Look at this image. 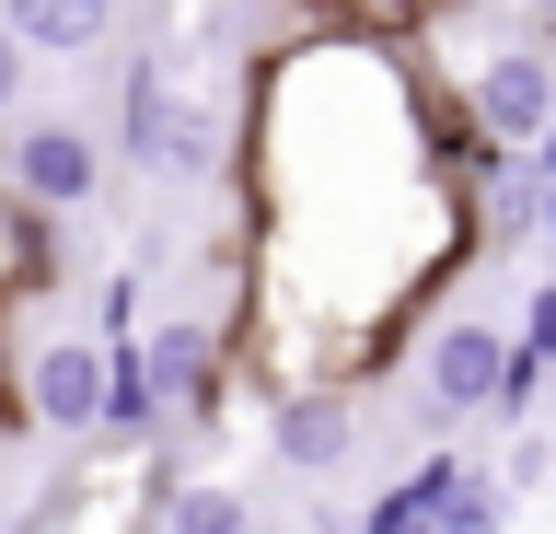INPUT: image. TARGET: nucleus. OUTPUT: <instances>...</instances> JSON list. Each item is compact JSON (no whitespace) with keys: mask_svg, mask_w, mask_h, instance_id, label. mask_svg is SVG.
<instances>
[{"mask_svg":"<svg viewBox=\"0 0 556 534\" xmlns=\"http://www.w3.org/2000/svg\"><path fill=\"white\" fill-rule=\"evenodd\" d=\"M24 105V36H12V24H0V116Z\"/></svg>","mask_w":556,"mask_h":534,"instance_id":"obj_14","label":"nucleus"},{"mask_svg":"<svg viewBox=\"0 0 556 534\" xmlns=\"http://www.w3.org/2000/svg\"><path fill=\"white\" fill-rule=\"evenodd\" d=\"M35 280H47V210H35L24 186H12V163H0V302L35 290Z\"/></svg>","mask_w":556,"mask_h":534,"instance_id":"obj_10","label":"nucleus"},{"mask_svg":"<svg viewBox=\"0 0 556 534\" xmlns=\"http://www.w3.org/2000/svg\"><path fill=\"white\" fill-rule=\"evenodd\" d=\"M139 372H151V395H163L174 419H220V407H232V384H220V325L208 314H151L139 325Z\"/></svg>","mask_w":556,"mask_h":534,"instance_id":"obj_6","label":"nucleus"},{"mask_svg":"<svg viewBox=\"0 0 556 534\" xmlns=\"http://www.w3.org/2000/svg\"><path fill=\"white\" fill-rule=\"evenodd\" d=\"M510 349L533 360V372H556V268L533 280V302H521V325H510Z\"/></svg>","mask_w":556,"mask_h":534,"instance_id":"obj_13","label":"nucleus"},{"mask_svg":"<svg viewBox=\"0 0 556 534\" xmlns=\"http://www.w3.org/2000/svg\"><path fill=\"white\" fill-rule=\"evenodd\" d=\"M24 407H35V430L93 442V419H104V325L93 337H47V349L24 360Z\"/></svg>","mask_w":556,"mask_h":534,"instance_id":"obj_7","label":"nucleus"},{"mask_svg":"<svg viewBox=\"0 0 556 534\" xmlns=\"http://www.w3.org/2000/svg\"><path fill=\"white\" fill-rule=\"evenodd\" d=\"M116 151H128L139 175H163V186L220 163V140H208L198 94H186V71H174L163 47H139V59H128V82H116Z\"/></svg>","mask_w":556,"mask_h":534,"instance_id":"obj_1","label":"nucleus"},{"mask_svg":"<svg viewBox=\"0 0 556 534\" xmlns=\"http://www.w3.org/2000/svg\"><path fill=\"white\" fill-rule=\"evenodd\" d=\"M0 163H12V186H24L47 221L93 210V186H104V140H93V116H24V128L0 140Z\"/></svg>","mask_w":556,"mask_h":534,"instance_id":"obj_4","label":"nucleus"},{"mask_svg":"<svg viewBox=\"0 0 556 534\" xmlns=\"http://www.w3.org/2000/svg\"><path fill=\"white\" fill-rule=\"evenodd\" d=\"M151 523H163V534H243L255 511H243V499L220 488V476H163V499H151Z\"/></svg>","mask_w":556,"mask_h":534,"instance_id":"obj_11","label":"nucleus"},{"mask_svg":"<svg viewBox=\"0 0 556 534\" xmlns=\"http://www.w3.org/2000/svg\"><path fill=\"white\" fill-rule=\"evenodd\" d=\"M0 24L24 36V59H93L104 47V12H81V0H0Z\"/></svg>","mask_w":556,"mask_h":534,"instance_id":"obj_8","label":"nucleus"},{"mask_svg":"<svg viewBox=\"0 0 556 534\" xmlns=\"http://www.w3.org/2000/svg\"><path fill=\"white\" fill-rule=\"evenodd\" d=\"M510 325L498 314H429V337H417V419H498V395H510Z\"/></svg>","mask_w":556,"mask_h":534,"instance_id":"obj_2","label":"nucleus"},{"mask_svg":"<svg viewBox=\"0 0 556 534\" xmlns=\"http://www.w3.org/2000/svg\"><path fill=\"white\" fill-rule=\"evenodd\" d=\"M533 12H545V36H556V0H533Z\"/></svg>","mask_w":556,"mask_h":534,"instance_id":"obj_16","label":"nucleus"},{"mask_svg":"<svg viewBox=\"0 0 556 534\" xmlns=\"http://www.w3.org/2000/svg\"><path fill=\"white\" fill-rule=\"evenodd\" d=\"M267 454L290 476H337L359 454V407H348L337 372H302V384H267Z\"/></svg>","mask_w":556,"mask_h":534,"instance_id":"obj_5","label":"nucleus"},{"mask_svg":"<svg viewBox=\"0 0 556 534\" xmlns=\"http://www.w3.org/2000/svg\"><path fill=\"white\" fill-rule=\"evenodd\" d=\"M452 116H464V140H498V151H533V128L556 116V36L533 24V36L486 47L476 71H464V94H452Z\"/></svg>","mask_w":556,"mask_h":534,"instance_id":"obj_3","label":"nucleus"},{"mask_svg":"<svg viewBox=\"0 0 556 534\" xmlns=\"http://www.w3.org/2000/svg\"><path fill=\"white\" fill-rule=\"evenodd\" d=\"M533 245L556 256V175H545V210H533Z\"/></svg>","mask_w":556,"mask_h":534,"instance_id":"obj_15","label":"nucleus"},{"mask_svg":"<svg viewBox=\"0 0 556 534\" xmlns=\"http://www.w3.org/2000/svg\"><path fill=\"white\" fill-rule=\"evenodd\" d=\"M313 24H348V36H429V0H313Z\"/></svg>","mask_w":556,"mask_h":534,"instance_id":"obj_12","label":"nucleus"},{"mask_svg":"<svg viewBox=\"0 0 556 534\" xmlns=\"http://www.w3.org/2000/svg\"><path fill=\"white\" fill-rule=\"evenodd\" d=\"M498 523H510V476L452 454V488L429 499V534H498Z\"/></svg>","mask_w":556,"mask_h":534,"instance_id":"obj_9","label":"nucleus"}]
</instances>
